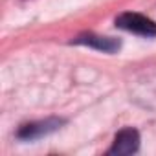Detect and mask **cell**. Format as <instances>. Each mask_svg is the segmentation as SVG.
I'll use <instances>...</instances> for the list:
<instances>
[{"label": "cell", "mask_w": 156, "mask_h": 156, "mask_svg": "<svg viewBox=\"0 0 156 156\" xmlns=\"http://www.w3.org/2000/svg\"><path fill=\"white\" fill-rule=\"evenodd\" d=\"M116 26L141 37H156V22L140 13H132V11L121 13L116 19Z\"/></svg>", "instance_id": "1"}, {"label": "cell", "mask_w": 156, "mask_h": 156, "mask_svg": "<svg viewBox=\"0 0 156 156\" xmlns=\"http://www.w3.org/2000/svg\"><path fill=\"white\" fill-rule=\"evenodd\" d=\"M138 147H140V134H138L136 129L129 127V129H123L116 134L114 143L108 149V154H118V156L132 154V152L138 151Z\"/></svg>", "instance_id": "2"}, {"label": "cell", "mask_w": 156, "mask_h": 156, "mask_svg": "<svg viewBox=\"0 0 156 156\" xmlns=\"http://www.w3.org/2000/svg\"><path fill=\"white\" fill-rule=\"evenodd\" d=\"M62 125V119H46V121H37V123H28V125H22L20 130L17 132V136L20 140H35V138H42L53 130H57L59 127Z\"/></svg>", "instance_id": "3"}, {"label": "cell", "mask_w": 156, "mask_h": 156, "mask_svg": "<svg viewBox=\"0 0 156 156\" xmlns=\"http://www.w3.org/2000/svg\"><path fill=\"white\" fill-rule=\"evenodd\" d=\"M75 44H87V46H92V48L101 50L105 53H114L116 50H119V41L110 39V37H99V35H94V33L79 35L75 39Z\"/></svg>", "instance_id": "4"}]
</instances>
